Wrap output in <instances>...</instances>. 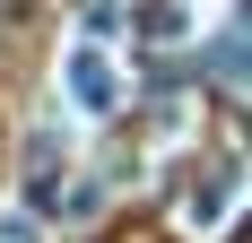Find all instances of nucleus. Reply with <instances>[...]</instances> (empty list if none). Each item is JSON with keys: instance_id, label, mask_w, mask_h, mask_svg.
Instances as JSON below:
<instances>
[{"instance_id": "1", "label": "nucleus", "mask_w": 252, "mask_h": 243, "mask_svg": "<svg viewBox=\"0 0 252 243\" xmlns=\"http://www.w3.org/2000/svg\"><path fill=\"white\" fill-rule=\"evenodd\" d=\"M70 87H78V104H113V78H104L96 52H78V61H70Z\"/></svg>"}, {"instance_id": "2", "label": "nucleus", "mask_w": 252, "mask_h": 243, "mask_svg": "<svg viewBox=\"0 0 252 243\" xmlns=\"http://www.w3.org/2000/svg\"><path fill=\"white\" fill-rule=\"evenodd\" d=\"M226 200H235V182L218 174L209 191H191V200H183V217H191V226H218V217H226Z\"/></svg>"}, {"instance_id": "3", "label": "nucleus", "mask_w": 252, "mask_h": 243, "mask_svg": "<svg viewBox=\"0 0 252 243\" xmlns=\"http://www.w3.org/2000/svg\"><path fill=\"white\" fill-rule=\"evenodd\" d=\"M218 61H226V70H235V78H244V87H252V35H235V44L218 52Z\"/></svg>"}]
</instances>
